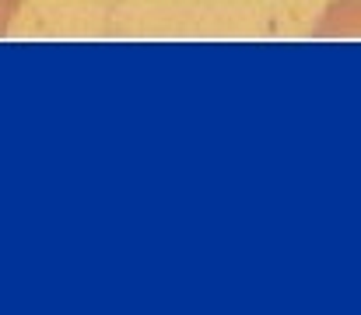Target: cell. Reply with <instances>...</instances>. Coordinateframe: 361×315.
I'll use <instances>...</instances> for the list:
<instances>
[{"mask_svg":"<svg viewBox=\"0 0 361 315\" xmlns=\"http://www.w3.org/2000/svg\"><path fill=\"white\" fill-rule=\"evenodd\" d=\"M18 7H21V0H0V35L11 28V21H14Z\"/></svg>","mask_w":361,"mask_h":315,"instance_id":"6da1fadb","label":"cell"}]
</instances>
